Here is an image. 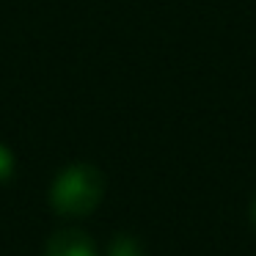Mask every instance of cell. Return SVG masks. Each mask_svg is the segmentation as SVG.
Segmentation results:
<instances>
[{"label": "cell", "instance_id": "cell-1", "mask_svg": "<svg viewBox=\"0 0 256 256\" xmlns=\"http://www.w3.org/2000/svg\"><path fill=\"white\" fill-rule=\"evenodd\" d=\"M102 196H105V176H102L100 168L88 166V162L64 168L50 190L52 210L72 218H83L94 212L100 206Z\"/></svg>", "mask_w": 256, "mask_h": 256}, {"label": "cell", "instance_id": "cell-2", "mask_svg": "<svg viewBox=\"0 0 256 256\" xmlns=\"http://www.w3.org/2000/svg\"><path fill=\"white\" fill-rule=\"evenodd\" d=\"M44 256H96V248L86 232L64 228V232H56L47 240Z\"/></svg>", "mask_w": 256, "mask_h": 256}, {"label": "cell", "instance_id": "cell-3", "mask_svg": "<svg viewBox=\"0 0 256 256\" xmlns=\"http://www.w3.org/2000/svg\"><path fill=\"white\" fill-rule=\"evenodd\" d=\"M108 256H144V248H140V242L135 237L118 234L110 242V248H108Z\"/></svg>", "mask_w": 256, "mask_h": 256}, {"label": "cell", "instance_id": "cell-4", "mask_svg": "<svg viewBox=\"0 0 256 256\" xmlns=\"http://www.w3.org/2000/svg\"><path fill=\"white\" fill-rule=\"evenodd\" d=\"M12 174H14V157H12V152H8L6 146L0 144V182L12 179Z\"/></svg>", "mask_w": 256, "mask_h": 256}, {"label": "cell", "instance_id": "cell-5", "mask_svg": "<svg viewBox=\"0 0 256 256\" xmlns=\"http://www.w3.org/2000/svg\"><path fill=\"white\" fill-rule=\"evenodd\" d=\"M250 223H254V226H256V198L250 201Z\"/></svg>", "mask_w": 256, "mask_h": 256}]
</instances>
